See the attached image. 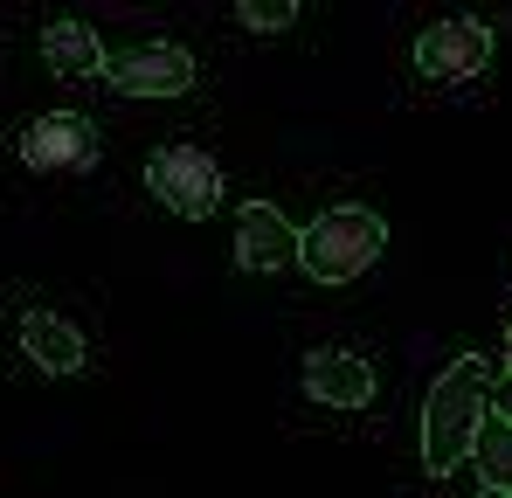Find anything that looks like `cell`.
<instances>
[{
  "label": "cell",
  "instance_id": "cell-1",
  "mask_svg": "<svg viewBox=\"0 0 512 498\" xmlns=\"http://www.w3.org/2000/svg\"><path fill=\"white\" fill-rule=\"evenodd\" d=\"M492 415V367L471 353V360H457L436 388H429L423 402V471H457L464 457H471V443H478V422Z\"/></svg>",
  "mask_w": 512,
  "mask_h": 498
},
{
  "label": "cell",
  "instance_id": "cell-2",
  "mask_svg": "<svg viewBox=\"0 0 512 498\" xmlns=\"http://www.w3.org/2000/svg\"><path fill=\"white\" fill-rule=\"evenodd\" d=\"M388 249V222L374 208H326L305 236H298V263L319 284H353L360 270H374Z\"/></svg>",
  "mask_w": 512,
  "mask_h": 498
},
{
  "label": "cell",
  "instance_id": "cell-3",
  "mask_svg": "<svg viewBox=\"0 0 512 498\" xmlns=\"http://www.w3.org/2000/svg\"><path fill=\"white\" fill-rule=\"evenodd\" d=\"M146 187L160 194V208H173L180 222H208L215 208H222V166L215 153H201V146H160L153 160H146Z\"/></svg>",
  "mask_w": 512,
  "mask_h": 498
},
{
  "label": "cell",
  "instance_id": "cell-4",
  "mask_svg": "<svg viewBox=\"0 0 512 498\" xmlns=\"http://www.w3.org/2000/svg\"><path fill=\"white\" fill-rule=\"evenodd\" d=\"M97 125L84 111H42L28 125H14V160H28L35 173H84L97 166Z\"/></svg>",
  "mask_w": 512,
  "mask_h": 498
},
{
  "label": "cell",
  "instance_id": "cell-5",
  "mask_svg": "<svg viewBox=\"0 0 512 498\" xmlns=\"http://www.w3.org/2000/svg\"><path fill=\"white\" fill-rule=\"evenodd\" d=\"M492 63V28L471 21V14H450V21H429L423 42H416V70L429 83H457V77H478Z\"/></svg>",
  "mask_w": 512,
  "mask_h": 498
},
{
  "label": "cell",
  "instance_id": "cell-6",
  "mask_svg": "<svg viewBox=\"0 0 512 498\" xmlns=\"http://www.w3.org/2000/svg\"><path fill=\"white\" fill-rule=\"evenodd\" d=\"M104 77L125 97H180V90H194V56L180 42H146V49L104 56Z\"/></svg>",
  "mask_w": 512,
  "mask_h": 498
},
{
  "label": "cell",
  "instance_id": "cell-7",
  "mask_svg": "<svg viewBox=\"0 0 512 498\" xmlns=\"http://www.w3.org/2000/svg\"><path fill=\"white\" fill-rule=\"evenodd\" d=\"M305 395L326 409H367L374 402V367L353 346H319L305 353Z\"/></svg>",
  "mask_w": 512,
  "mask_h": 498
},
{
  "label": "cell",
  "instance_id": "cell-8",
  "mask_svg": "<svg viewBox=\"0 0 512 498\" xmlns=\"http://www.w3.org/2000/svg\"><path fill=\"white\" fill-rule=\"evenodd\" d=\"M236 263H243V270H284V263H298V229H291V215L270 208V201H250V208L236 215Z\"/></svg>",
  "mask_w": 512,
  "mask_h": 498
},
{
  "label": "cell",
  "instance_id": "cell-9",
  "mask_svg": "<svg viewBox=\"0 0 512 498\" xmlns=\"http://www.w3.org/2000/svg\"><path fill=\"white\" fill-rule=\"evenodd\" d=\"M42 63L63 83H84V77L104 70V42H97V28H84L77 14H56V21L42 28Z\"/></svg>",
  "mask_w": 512,
  "mask_h": 498
},
{
  "label": "cell",
  "instance_id": "cell-10",
  "mask_svg": "<svg viewBox=\"0 0 512 498\" xmlns=\"http://www.w3.org/2000/svg\"><path fill=\"white\" fill-rule=\"evenodd\" d=\"M21 346H28V360L42 374H77L84 367V332L70 319H56V312H28L21 319Z\"/></svg>",
  "mask_w": 512,
  "mask_h": 498
},
{
  "label": "cell",
  "instance_id": "cell-11",
  "mask_svg": "<svg viewBox=\"0 0 512 498\" xmlns=\"http://www.w3.org/2000/svg\"><path fill=\"white\" fill-rule=\"evenodd\" d=\"M471 464L485 471V492H506V498H512V429L499 422V415H485V422H478Z\"/></svg>",
  "mask_w": 512,
  "mask_h": 498
},
{
  "label": "cell",
  "instance_id": "cell-12",
  "mask_svg": "<svg viewBox=\"0 0 512 498\" xmlns=\"http://www.w3.org/2000/svg\"><path fill=\"white\" fill-rule=\"evenodd\" d=\"M236 21L256 28V35H277V28H291V21H298V7H291V0H243V7H236Z\"/></svg>",
  "mask_w": 512,
  "mask_h": 498
},
{
  "label": "cell",
  "instance_id": "cell-13",
  "mask_svg": "<svg viewBox=\"0 0 512 498\" xmlns=\"http://www.w3.org/2000/svg\"><path fill=\"white\" fill-rule=\"evenodd\" d=\"M492 415H499V422H506V429H512V374H506V381H499V388H492Z\"/></svg>",
  "mask_w": 512,
  "mask_h": 498
},
{
  "label": "cell",
  "instance_id": "cell-14",
  "mask_svg": "<svg viewBox=\"0 0 512 498\" xmlns=\"http://www.w3.org/2000/svg\"><path fill=\"white\" fill-rule=\"evenodd\" d=\"M506 374H512V326H506Z\"/></svg>",
  "mask_w": 512,
  "mask_h": 498
},
{
  "label": "cell",
  "instance_id": "cell-15",
  "mask_svg": "<svg viewBox=\"0 0 512 498\" xmlns=\"http://www.w3.org/2000/svg\"><path fill=\"white\" fill-rule=\"evenodd\" d=\"M478 498H506V492H478Z\"/></svg>",
  "mask_w": 512,
  "mask_h": 498
}]
</instances>
